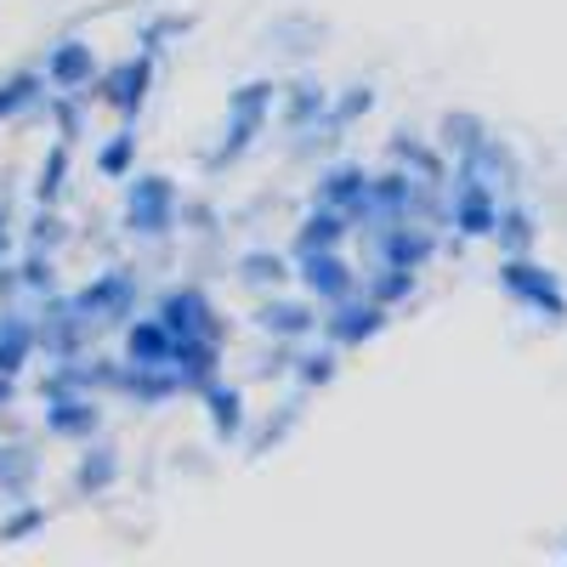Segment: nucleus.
I'll return each mask as SVG.
<instances>
[{
    "mask_svg": "<svg viewBox=\"0 0 567 567\" xmlns=\"http://www.w3.org/2000/svg\"><path fill=\"white\" fill-rule=\"evenodd\" d=\"M29 352H34V323H23V318H0V374H18Z\"/></svg>",
    "mask_w": 567,
    "mask_h": 567,
    "instance_id": "nucleus-10",
    "label": "nucleus"
},
{
    "mask_svg": "<svg viewBox=\"0 0 567 567\" xmlns=\"http://www.w3.org/2000/svg\"><path fill=\"white\" fill-rule=\"evenodd\" d=\"M63 171H69V154H63V148H52V165H45V176H40V205H52V199H58Z\"/></svg>",
    "mask_w": 567,
    "mask_h": 567,
    "instance_id": "nucleus-18",
    "label": "nucleus"
},
{
    "mask_svg": "<svg viewBox=\"0 0 567 567\" xmlns=\"http://www.w3.org/2000/svg\"><path fill=\"white\" fill-rule=\"evenodd\" d=\"M45 80L52 85H63V91H80V85H91L97 80V52H91L85 40H63L52 58H45Z\"/></svg>",
    "mask_w": 567,
    "mask_h": 567,
    "instance_id": "nucleus-3",
    "label": "nucleus"
},
{
    "mask_svg": "<svg viewBox=\"0 0 567 567\" xmlns=\"http://www.w3.org/2000/svg\"><path fill=\"white\" fill-rule=\"evenodd\" d=\"M40 523H45V516H40V511L29 505V511H18V516H12V523H7V528H0V539H23V534H34Z\"/></svg>",
    "mask_w": 567,
    "mask_h": 567,
    "instance_id": "nucleus-19",
    "label": "nucleus"
},
{
    "mask_svg": "<svg viewBox=\"0 0 567 567\" xmlns=\"http://www.w3.org/2000/svg\"><path fill=\"white\" fill-rule=\"evenodd\" d=\"M245 278H284V267L267 261V256H250V261H245Z\"/></svg>",
    "mask_w": 567,
    "mask_h": 567,
    "instance_id": "nucleus-20",
    "label": "nucleus"
},
{
    "mask_svg": "<svg viewBox=\"0 0 567 567\" xmlns=\"http://www.w3.org/2000/svg\"><path fill=\"white\" fill-rule=\"evenodd\" d=\"M45 425H52L58 437H91L97 432V409H91V398H52L45 403Z\"/></svg>",
    "mask_w": 567,
    "mask_h": 567,
    "instance_id": "nucleus-7",
    "label": "nucleus"
},
{
    "mask_svg": "<svg viewBox=\"0 0 567 567\" xmlns=\"http://www.w3.org/2000/svg\"><path fill=\"white\" fill-rule=\"evenodd\" d=\"M505 284H511V290H523V301H534V307H545V312H567L561 307V296H556V278L550 272H539V267H528V261H511L505 267Z\"/></svg>",
    "mask_w": 567,
    "mask_h": 567,
    "instance_id": "nucleus-8",
    "label": "nucleus"
},
{
    "mask_svg": "<svg viewBox=\"0 0 567 567\" xmlns=\"http://www.w3.org/2000/svg\"><path fill=\"white\" fill-rule=\"evenodd\" d=\"M403 290H414V272H409V267H392L381 284H374V301H381V307H386V301H403Z\"/></svg>",
    "mask_w": 567,
    "mask_h": 567,
    "instance_id": "nucleus-17",
    "label": "nucleus"
},
{
    "mask_svg": "<svg viewBox=\"0 0 567 567\" xmlns=\"http://www.w3.org/2000/svg\"><path fill=\"white\" fill-rule=\"evenodd\" d=\"M148 74H154V69H148V58L109 69V74H103V97H109V103H114V109L131 120V114L142 109V97H148Z\"/></svg>",
    "mask_w": 567,
    "mask_h": 567,
    "instance_id": "nucleus-4",
    "label": "nucleus"
},
{
    "mask_svg": "<svg viewBox=\"0 0 567 567\" xmlns=\"http://www.w3.org/2000/svg\"><path fill=\"white\" fill-rule=\"evenodd\" d=\"M125 352H131L136 369H159V363H171V329H165V318H142V323H131Z\"/></svg>",
    "mask_w": 567,
    "mask_h": 567,
    "instance_id": "nucleus-5",
    "label": "nucleus"
},
{
    "mask_svg": "<svg viewBox=\"0 0 567 567\" xmlns=\"http://www.w3.org/2000/svg\"><path fill=\"white\" fill-rule=\"evenodd\" d=\"M261 323L267 329H284V336H307V329H312V312L307 307H261Z\"/></svg>",
    "mask_w": 567,
    "mask_h": 567,
    "instance_id": "nucleus-14",
    "label": "nucleus"
},
{
    "mask_svg": "<svg viewBox=\"0 0 567 567\" xmlns=\"http://www.w3.org/2000/svg\"><path fill=\"white\" fill-rule=\"evenodd\" d=\"M499 221V199L488 194V182H477L471 171H460V199H454V227L471 239H488Z\"/></svg>",
    "mask_w": 567,
    "mask_h": 567,
    "instance_id": "nucleus-1",
    "label": "nucleus"
},
{
    "mask_svg": "<svg viewBox=\"0 0 567 567\" xmlns=\"http://www.w3.org/2000/svg\"><path fill=\"white\" fill-rule=\"evenodd\" d=\"M29 477H34V449L29 443H7V449H0V488L23 494Z\"/></svg>",
    "mask_w": 567,
    "mask_h": 567,
    "instance_id": "nucleus-11",
    "label": "nucleus"
},
{
    "mask_svg": "<svg viewBox=\"0 0 567 567\" xmlns=\"http://www.w3.org/2000/svg\"><path fill=\"white\" fill-rule=\"evenodd\" d=\"M425 256H432V239H425V233H409V227H392L386 233V261L392 267H409L414 272Z\"/></svg>",
    "mask_w": 567,
    "mask_h": 567,
    "instance_id": "nucleus-12",
    "label": "nucleus"
},
{
    "mask_svg": "<svg viewBox=\"0 0 567 567\" xmlns=\"http://www.w3.org/2000/svg\"><path fill=\"white\" fill-rule=\"evenodd\" d=\"M12 250V233H7V210H0V256Z\"/></svg>",
    "mask_w": 567,
    "mask_h": 567,
    "instance_id": "nucleus-21",
    "label": "nucleus"
},
{
    "mask_svg": "<svg viewBox=\"0 0 567 567\" xmlns=\"http://www.w3.org/2000/svg\"><path fill=\"white\" fill-rule=\"evenodd\" d=\"M341 307V318L336 323H329V341H358V336H374V329H381L386 323V312L381 307H363V301H336Z\"/></svg>",
    "mask_w": 567,
    "mask_h": 567,
    "instance_id": "nucleus-9",
    "label": "nucleus"
},
{
    "mask_svg": "<svg viewBox=\"0 0 567 567\" xmlns=\"http://www.w3.org/2000/svg\"><path fill=\"white\" fill-rule=\"evenodd\" d=\"M34 97H40V74H12L7 85H0V120L23 114V109H29Z\"/></svg>",
    "mask_w": 567,
    "mask_h": 567,
    "instance_id": "nucleus-13",
    "label": "nucleus"
},
{
    "mask_svg": "<svg viewBox=\"0 0 567 567\" xmlns=\"http://www.w3.org/2000/svg\"><path fill=\"white\" fill-rule=\"evenodd\" d=\"M301 256H307L301 261L307 267V284H312L323 301H347L352 296V272L336 261V250H301Z\"/></svg>",
    "mask_w": 567,
    "mask_h": 567,
    "instance_id": "nucleus-6",
    "label": "nucleus"
},
{
    "mask_svg": "<svg viewBox=\"0 0 567 567\" xmlns=\"http://www.w3.org/2000/svg\"><path fill=\"white\" fill-rule=\"evenodd\" d=\"M131 154H136V136L120 131L109 148H103V171H109V176H125V171H131Z\"/></svg>",
    "mask_w": 567,
    "mask_h": 567,
    "instance_id": "nucleus-15",
    "label": "nucleus"
},
{
    "mask_svg": "<svg viewBox=\"0 0 567 567\" xmlns=\"http://www.w3.org/2000/svg\"><path fill=\"white\" fill-rule=\"evenodd\" d=\"M109 477H114V454L109 449H97V460L80 465V488H109Z\"/></svg>",
    "mask_w": 567,
    "mask_h": 567,
    "instance_id": "nucleus-16",
    "label": "nucleus"
},
{
    "mask_svg": "<svg viewBox=\"0 0 567 567\" xmlns=\"http://www.w3.org/2000/svg\"><path fill=\"white\" fill-rule=\"evenodd\" d=\"M176 205V187L165 182V176H142L136 187H131V227L136 233H165L171 227V210Z\"/></svg>",
    "mask_w": 567,
    "mask_h": 567,
    "instance_id": "nucleus-2",
    "label": "nucleus"
}]
</instances>
